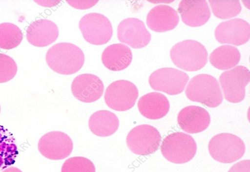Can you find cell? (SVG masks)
<instances>
[{
  "label": "cell",
  "instance_id": "obj_1",
  "mask_svg": "<svg viewBox=\"0 0 250 172\" xmlns=\"http://www.w3.org/2000/svg\"><path fill=\"white\" fill-rule=\"evenodd\" d=\"M46 64L59 74L70 75L81 70L84 63L82 49L75 44L60 43L51 46L46 55Z\"/></svg>",
  "mask_w": 250,
  "mask_h": 172
},
{
  "label": "cell",
  "instance_id": "obj_2",
  "mask_svg": "<svg viewBox=\"0 0 250 172\" xmlns=\"http://www.w3.org/2000/svg\"><path fill=\"white\" fill-rule=\"evenodd\" d=\"M185 93L191 101L200 103L209 108H216L222 104L223 100L217 80L208 74L198 75L192 78Z\"/></svg>",
  "mask_w": 250,
  "mask_h": 172
},
{
  "label": "cell",
  "instance_id": "obj_3",
  "mask_svg": "<svg viewBox=\"0 0 250 172\" xmlns=\"http://www.w3.org/2000/svg\"><path fill=\"white\" fill-rule=\"evenodd\" d=\"M170 57L178 68L187 71H196L206 65L208 52L200 42L187 40L172 47Z\"/></svg>",
  "mask_w": 250,
  "mask_h": 172
},
{
  "label": "cell",
  "instance_id": "obj_4",
  "mask_svg": "<svg viewBox=\"0 0 250 172\" xmlns=\"http://www.w3.org/2000/svg\"><path fill=\"white\" fill-rule=\"evenodd\" d=\"M163 156L169 162L184 164L195 157L197 145L194 138L188 134L175 132L169 134L163 141L161 146Z\"/></svg>",
  "mask_w": 250,
  "mask_h": 172
},
{
  "label": "cell",
  "instance_id": "obj_5",
  "mask_svg": "<svg viewBox=\"0 0 250 172\" xmlns=\"http://www.w3.org/2000/svg\"><path fill=\"white\" fill-rule=\"evenodd\" d=\"M209 154L222 164H231L242 158L246 151L245 143L238 136L220 133L214 136L208 144Z\"/></svg>",
  "mask_w": 250,
  "mask_h": 172
},
{
  "label": "cell",
  "instance_id": "obj_6",
  "mask_svg": "<svg viewBox=\"0 0 250 172\" xmlns=\"http://www.w3.org/2000/svg\"><path fill=\"white\" fill-rule=\"evenodd\" d=\"M79 28L87 42L94 45L105 44L113 36V27L105 16L97 13H88L80 20Z\"/></svg>",
  "mask_w": 250,
  "mask_h": 172
},
{
  "label": "cell",
  "instance_id": "obj_7",
  "mask_svg": "<svg viewBox=\"0 0 250 172\" xmlns=\"http://www.w3.org/2000/svg\"><path fill=\"white\" fill-rule=\"evenodd\" d=\"M161 135L158 129L149 125H141L129 131L126 144L129 150L141 156L153 154L159 149Z\"/></svg>",
  "mask_w": 250,
  "mask_h": 172
},
{
  "label": "cell",
  "instance_id": "obj_8",
  "mask_svg": "<svg viewBox=\"0 0 250 172\" xmlns=\"http://www.w3.org/2000/svg\"><path fill=\"white\" fill-rule=\"evenodd\" d=\"M219 80L227 101L238 104L245 99V88L250 81V73L247 67L238 66L225 71L220 75Z\"/></svg>",
  "mask_w": 250,
  "mask_h": 172
},
{
  "label": "cell",
  "instance_id": "obj_9",
  "mask_svg": "<svg viewBox=\"0 0 250 172\" xmlns=\"http://www.w3.org/2000/svg\"><path fill=\"white\" fill-rule=\"evenodd\" d=\"M138 97V90L135 84L127 80H117L107 87L104 101L107 106L118 111L132 108Z\"/></svg>",
  "mask_w": 250,
  "mask_h": 172
},
{
  "label": "cell",
  "instance_id": "obj_10",
  "mask_svg": "<svg viewBox=\"0 0 250 172\" xmlns=\"http://www.w3.org/2000/svg\"><path fill=\"white\" fill-rule=\"evenodd\" d=\"M189 77L186 73L172 68L158 69L149 77V84L155 91L176 95L184 91Z\"/></svg>",
  "mask_w": 250,
  "mask_h": 172
},
{
  "label": "cell",
  "instance_id": "obj_11",
  "mask_svg": "<svg viewBox=\"0 0 250 172\" xmlns=\"http://www.w3.org/2000/svg\"><path fill=\"white\" fill-rule=\"evenodd\" d=\"M40 153L48 159L60 160L71 155L73 143L65 133L53 131L48 132L40 138L39 142Z\"/></svg>",
  "mask_w": 250,
  "mask_h": 172
},
{
  "label": "cell",
  "instance_id": "obj_12",
  "mask_svg": "<svg viewBox=\"0 0 250 172\" xmlns=\"http://www.w3.org/2000/svg\"><path fill=\"white\" fill-rule=\"evenodd\" d=\"M117 36L120 42L135 49L144 48L151 41V34L144 22L135 18H129L120 22Z\"/></svg>",
  "mask_w": 250,
  "mask_h": 172
},
{
  "label": "cell",
  "instance_id": "obj_13",
  "mask_svg": "<svg viewBox=\"0 0 250 172\" xmlns=\"http://www.w3.org/2000/svg\"><path fill=\"white\" fill-rule=\"evenodd\" d=\"M215 36L219 43L242 45L247 43L250 39V24L240 19L223 22L216 27Z\"/></svg>",
  "mask_w": 250,
  "mask_h": 172
},
{
  "label": "cell",
  "instance_id": "obj_14",
  "mask_svg": "<svg viewBox=\"0 0 250 172\" xmlns=\"http://www.w3.org/2000/svg\"><path fill=\"white\" fill-rule=\"evenodd\" d=\"M104 85L102 80L93 74L77 76L71 84V92L80 102L90 104L95 102L102 97Z\"/></svg>",
  "mask_w": 250,
  "mask_h": 172
},
{
  "label": "cell",
  "instance_id": "obj_15",
  "mask_svg": "<svg viewBox=\"0 0 250 172\" xmlns=\"http://www.w3.org/2000/svg\"><path fill=\"white\" fill-rule=\"evenodd\" d=\"M178 124L181 129L190 134L202 132L211 123L210 115L205 108L198 106L185 107L178 113Z\"/></svg>",
  "mask_w": 250,
  "mask_h": 172
},
{
  "label": "cell",
  "instance_id": "obj_16",
  "mask_svg": "<svg viewBox=\"0 0 250 172\" xmlns=\"http://www.w3.org/2000/svg\"><path fill=\"white\" fill-rule=\"evenodd\" d=\"M178 12L183 22L191 27L204 25L211 17L210 9L205 0H184L179 3Z\"/></svg>",
  "mask_w": 250,
  "mask_h": 172
},
{
  "label": "cell",
  "instance_id": "obj_17",
  "mask_svg": "<svg viewBox=\"0 0 250 172\" xmlns=\"http://www.w3.org/2000/svg\"><path fill=\"white\" fill-rule=\"evenodd\" d=\"M59 36L57 24L50 20L40 19L32 22L26 30V39L33 46L45 47L52 44Z\"/></svg>",
  "mask_w": 250,
  "mask_h": 172
},
{
  "label": "cell",
  "instance_id": "obj_18",
  "mask_svg": "<svg viewBox=\"0 0 250 172\" xmlns=\"http://www.w3.org/2000/svg\"><path fill=\"white\" fill-rule=\"evenodd\" d=\"M179 23V16L175 9L165 4L156 6L149 11L146 18L148 28L155 32L173 30Z\"/></svg>",
  "mask_w": 250,
  "mask_h": 172
},
{
  "label": "cell",
  "instance_id": "obj_19",
  "mask_svg": "<svg viewBox=\"0 0 250 172\" xmlns=\"http://www.w3.org/2000/svg\"><path fill=\"white\" fill-rule=\"evenodd\" d=\"M138 108L144 117L150 120H158L168 113L170 105L164 95L153 92L146 94L140 98Z\"/></svg>",
  "mask_w": 250,
  "mask_h": 172
},
{
  "label": "cell",
  "instance_id": "obj_20",
  "mask_svg": "<svg viewBox=\"0 0 250 172\" xmlns=\"http://www.w3.org/2000/svg\"><path fill=\"white\" fill-rule=\"evenodd\" d=\"M132 59L130 48L122 43L111 44L106 47L102 56L104 65L113 71H122L128 68Z\"/></svg>",
  "mask_w": 250,
  "mask_h": 172
},
{
  "label": "cell",
  "instance_id": "obj_21",
  "mask_svg": "<svg viewBox=\"0 0 250 172\" xmlns=\"http://www.w3.org/2000/svg\"><path fill=\"white\" fill-rule=\"evenodd\" d=\"M88 126L94 135L100 137H108L117 131L120 121L115 113L108 110H100L91 116Z\"/></svg>",
  "mask_w": 250,
  "mask_h": 172
},
{
  "label": "cell",
  "instance_id": "obj_22",
  "mask_svg": "<svg viewBox=\"0 0 250 172\" xmlns=\"http://www.w3.org/2000/svg\"><path fill=\"white\" fill-rule=\"evenodd\" d=\"M240 51L236 47L230 45L219 46L209 56L210 64L219 70H230L240 61Z\"/></svg>",
  "mask_w": 250,
  "mask_h": 172
},
{
  "label": "cell",
  "instance_id": "obj_23",
  "mask_svg": "<svg viewBox=\"0 0 250 172\" xmlns=\"http://www.w3.org/2000/svg\"><path fill=\"white\" fill-rule=\"evenodd\" d=\"M18 154L13 135L0 125V169L14 164Z\"/></svg>",
  "mask_w": 250,
  "mask_h": 172
},
{
  "label": "cell",
  "instance_id": "obj_24",
  "mask_svg": "<svg viewBox=\"0 0 250 172\" xmlns=\"http://www.w3.org/2000/svg\"><path fill=\"white\" fill-rule=\"evenodd\" d=\"M23 39L19 26L10 23L0 24V48L12 50L17 48Z\"/></svg>",
  "mask_w": 250,
  "mask_h": 172
},
{
  "label": "cell",
  "instance_id": "obj_25",
  "mask_svg": "<svg viewBox=\"0 0 250 172\" xmlns=\"http://www.w3.org/2000/svg\"><path fill=\"white\" fill-rule=\"evenodd\" d=\"M212 12L218 19L226 20L235 17L242 11V5L239 1H217L209 0Z\"/></svg>",
  "mask_w": 250,
  "mask_h": 172
},
{
  "label": "cell",
  "instance_id": "obj_26",
  "mask_svg": "<svg viewBox=\"0 0 250 172\" xmlns=\"http://www.w3.org/2000/svg\"><path fill=\"white\" fill-rule=\"evenodd\" d=\"M61 172H96L95 165L82 156L68 158L62 165Z\"/></svg>",
  "mask_w": 250,
  "mask_h": 172
},
{
  "label": "cell",
  "instance_id": "obj_27",
  "mask_svg": "<svg viewBox=\"0 0 250 172\" xmlns=\"http://www.w3.org/2000/svg\"><path fill=\"white\" fill-rule=\"evenodd\" d=\"M17 64L8 55L0 53V84L8 82L17 75Z\"/></svg>",
  "mask_w": 250,
  "mask_h": 172
},
{
  "label": "cell",
  "instance_id": "obj_28",
  "mask_svg": "<svg viewBox=\"0 0 250 172\" xmlns=\"http://www.w3.org/2000/svg\"><path fill=\"white\" fill-rule=\"evenodd\" d=\"M66 1L73 8L80 9V10H85V9L93 7L98 2V1H93V0H91V1H75V0L70 1V0H68Z\"/></svg>",
  "mask_w": 250,
  "mask_h": 172
},
{
  "label": "cell",
  "instance_id": "obj_29",
  "mask_svg": "<svg viewBox=\"0 0 250 172\" xmlns=\"http://www.w3.org/2000/svg\"><path fill=\"white\" fill-rule=\"evenodd\" d=\"M229 172H250V160H244L236 163L231 167Z\"/></svg>",
  "mask_w": 250,
  "mask_h": 172
},
{
  "label": "cell",
  "instance_id": "obj_30",
  "mask_svg": "<svg viewBox=\"0 0 250 172\" xmlns=\"http://www.w3.org/2000/svg\"><path fill=\"white\" fill-rule=\"evenodd\" d=\"M37 2L38 4H40V5L46 6V7H51V6H54L57 5L58 3H59V1H35Z\"/></svg>",
  "mask_w": 250,
  "mask_h": 172
},
{
  "label": "cell",
  "instance_id": "obj_31",
  "mask_svg": "<svg viewBox=\"0 0 250 172\" xmlns=\"http://www.w3.org/2000/svg\"><path fill=\"white\" fill-rule=\"evenodd\" d=\"M2 172H22V171L16 167H9V168L4 169Z\"/></svg>",
  "mask_w": 250,
  "mask_h": 172
},
{
  "label": "cell",
  "instance_id": "obj_32",
  "mask_svg": "<svg viewBox=\"0 0 250 172\" xmlns=\"http://www.w3.org/2000/svg\"><path fill=\"white\" fill-rule=\"evenodd\" d=\"M0 112H1V106H0Z\"/></svg>",
  "mask_w": 250,
  "mask_h": 172
}]
</instances>
